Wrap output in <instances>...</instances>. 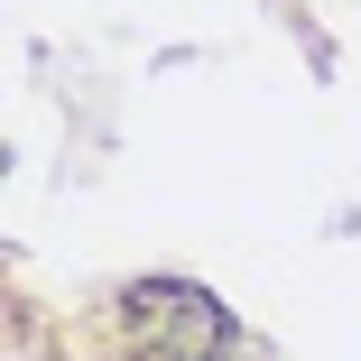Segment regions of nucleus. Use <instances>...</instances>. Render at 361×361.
<instances>
[{"label": "nucleus", "mask_w": 361, "mask_h": 361, "mask_svg": "<svg viewBox=\"0 0 361 361\" xmlns=\"http://www.w3.org/2000/svg\"><path fill=\"white\" fill-rule=\"evenodd\" d=\"M121 324L139 352H167V361H213L232 352V306L195 278H139L121 287Z\"/></svg>", "instance_id": "1"}]
</instances>
